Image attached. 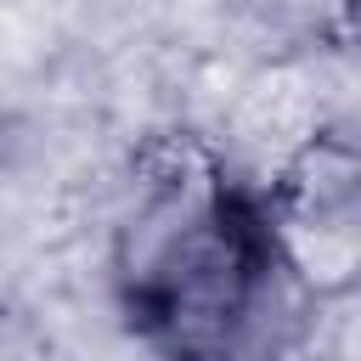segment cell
<instances>
[{
  "mask_svg": "<svg viewBox=\"0 0 361 361\" xmlns=\"http://www.w3.org/2000/svg\"><path fill=\"white\" fill-rule=\"evenodd\" d=\"M333 51L344 45H305V51H265L226 79L214 130H203L243 192H259L288 158H299L322 130L350 124L344 90L333 79Z\"/></svg>",
  "mask_w": 361,
  "mask_h": 361,
  "instance_id": "1",
  "label": "cell"
}]
</instances>
